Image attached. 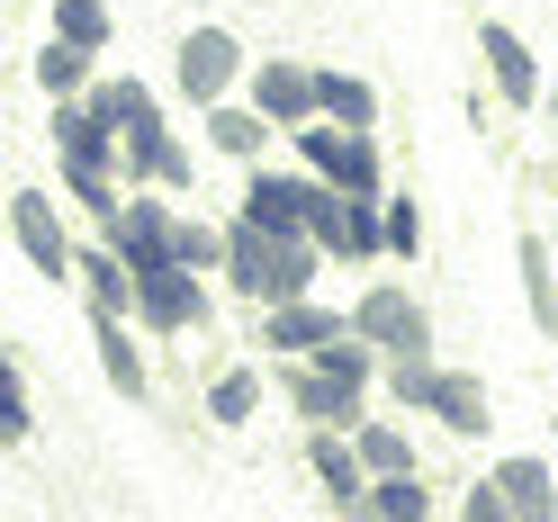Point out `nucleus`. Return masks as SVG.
<instances>
[{"label": "nucleus", "instance_id": "obj_1", "mask_svg": "<svg viewBox=\"0 0 558 522\" xmlns=\"http://www.w3.org/2000/svg\"><path fill=\"white\" fill-rule=\"evenodd\" d=\"M316 262H325L316 234H270V226H253V217L226 226V280H234V298H253V306L316 298Z\"/></svg>", "mask_w": 558, "mask_h": 522}, {"label": "nucleus", "instance_id": "obj_2", "mask_svg": "<svg viewBox=\"0 0 558 522\" xmlns=\"http://www.w3.org/2000/svg\"><path fill=\"white\" fill-rule=\"evenodd\" d=\"M289 145H298V162L316 171V181H333V190H361V198H388V162H378L369 126L306 118V126H289Z\"/></svg>", "mask_w": 558, "mask_h": 522}, {"label": "nucleus", "instance_id": "obj_3", "mask_svg": "<svg viewBox=\"0 0 558 522\" xmlns=\"http://www.w3.org/2000/svg\"><path fill=\"white\" fill-rule=\"evenodd\" d=\"M243 73H253V63H243V37H234V27H190L181 54H171V82H181V99H190L198 118L217 109V99H234Z\"/></svg>", "mask_w": 558, "mask_h": 522}, {"label": "nucleus", "instance_id": "obj_4", "mask_svg": "<svg viewBox=\"0 0 558 522\" xmlns=\"http://www.w3.org/2000/svg\"><path fill=\"white\" fill-rule=\"evenodd\" d=\"M316 198H325V181L316 171H279V162H243V198H234V217H253V226H270V234H306V217H316Z\"/></svg>", "mask_w": 558, "mask_h": 522}, {"label": "nucleus", "instance_id": "obj_5", "mask_svg": "<svg viewBox=\"0 0 558 522\" xmlns=\"http://www.w3.org/2000/svg\"><path fill=\"white\" fill-rule=\"evenodd\" d=\"M10 243H19V262L37 270L46 289L73 280V253H82V243L63 234V207H54L46 190H10Z\"/></svg>", "mask_w": 558, "mask_h": 522}, {"label": "nucleus", "instance_id": "obj_6", "mask_svg": "<svg viewBox=\"0 0 558 522\" xmlns=\"http://www.w3.org/2000/svg\"><path fill=\"white\" fill-rule=\"evenodd\" d=\"M306 234H316L333 262H378V253H388V207L361 198V190H333V181H325V198H316V217H306Z\"/></svg>", "mask_w": 558, "mask_h": 522}, {"label": "nucleus", "instance_id": "obj_7", "mask_svg": "<svg viewBox=\"0 0 558 522\" xmlns=\"http://www.w3.org/2000/svg\"><path fill=\"white\" fill-rule=\"evenodd\" d=\"M46 145H54V162H73V171H118L126 162V135L99 118L90 99H46Z\"/></svg>", "mask_w": 558, "mask_h": 522}, {"label": "nucleus", "instance_id": "obj_8", "mask_svg": "<svg viewBox=\"0 0 558 522\" xmlns=\"http://www.w3.org/2000/svg\"><path fill=\"white\" fill-rule=\"evenodd\" d=\"M253 352H279V361H306L325 352L333 333H352V306H325V298H289V306H253Z\"/></svg>", "mask_w": 558, "mask_h": 522}, {"label": "nucleus", "instance_id": "obj_9", "mask_svg": "<svg viewBox=\"0 0 558 522\" xmlns=\"http://www.w3.org/2000/svg\"><path fill=\"white\" fill-rule=\"evenodd\" d=\"M352 333L378 342V352H433V316H424V298H405L397 280H369V289H361Z\"/></svg>", "mask_w": 558, "mask_h": 522}, {"label": "nucleus", "instance_id": "obj_10", "mask_svg": "<svg viewBox=\"0 0 558 522\" xmlns=\"http://www.w3.org/2000/svg\"><path fill=\"white\" fill-rule=\"evenodd\" d=\"M135 325H145V333H198V325H207V289H198V270H181V262L135 270Z\"/></svg>", "mask_w": 558, "mask_h": 522}, {"label": "nucleus", "instance_id": "obj_11", "mask_svg": "<svg viewBox=\"0 0 558 522\" xmlns=\"http://www.w3.org/2000/svg\"><path fill=\"white\" fill-rule=\"evenodd\" d=\"M306 469H316V486L333 496L342 522H369V469H361V441H352V433L306 424Z\"/></svg>", "mask_w": 558, "mask_h": 522}, {"label": "nucleus", "instance_id": "obj_12", "mask_svg": "<svg viewBox=\"0 0 558 522\" xmlns=\"http://www.w3.org/2000/svg\"><path fill=\"white\" fill-rule=\"evenodd\" d=\"M279 388H289V414H298V424H333V433H361V424H369V388H352V378H333V369H316V361H298Z\"/></svg>", "mask_w": 558, "mask_h": 522}, {"label": "nucleus", "instance_id": "obj_13", "mask_svg": "<svg viewBox=\"0 0 558 522\" xmlns=\"http://www.w3.org/2000/svg\"><path fill=\"white\" fill-rule=\"evenodd\" d=\"M118 171H126V190H171V198H190V190H198V154H190L162 118L126 135V162H118Z\"/></svg>", "mask_w": 558, "mask_h": 522}, {"label": "nucleus", "instance_id": "obj_14", "mask_svg": "<svg viewBox=\"0 0 558 522\" xmlns=\"http://www.w3.org/2000/svg\"><path fill=\"white\" fill-rule=\"evenodd\" d=\"M477 63H486V82H496L505 109H541V99H549L541 90V54L522 46L505 19H477Z\"/></svg>", "mask_w": 558, "mask_h": 522}, {"label": "nucleus", "instance_id": "obj_15", "mask_svg": "<svg viewBox=\"0 0 558 522\" xmlns=\"http://www.w3.org/2000/svg\"><path fill=\"white\" fill-rule=\"evenodd\" d=\"M243 99L289 135V126L316 118V63H253V73H243Z\"/></svg>", "mask_w": 558, "mask_h": 522}, {"label": "nucleus", "instance_id": "obj_16", "mask_svg": "<svg viewBox=\"0 0 558 522\" xmlns=\"http://www.w3.org/2000/svg\"><path fill=\"white\" fill-rule=\"evenodd\" d=\"M90 342H99V378L126 397V405H145L154 397V369H145V342L126 333V316H109V306H90Z\"/></svg>", "mask_w": 558, "mask_h": 522}, {"label": "nucleus", "instance_id": "obj_17", "mask_svg": "<svg viewBox=\"0 0 558 522\" xmlns=\"http://www.w3.org/2000/svg\"><path fill=\"white\" fill-rule=\"evenodd\" d=\"M424 424H441V433L477 441L486 424H496V405H486V378H477V369H441V378H433V405H424Z\"/></svg>", "mask_w": 558, "mask_h": 522}, {"label": "nucleus", "instance_id": "obj_18", "mask_svg": "<svg viewBox=\"0 0 558 522\" xmlns=\"http://www.w3.org/2000/svg\"><path fill=\"white\" fill-rule=\"evenodd\" d=\"M486 477L505 486V505H513L522 522H558V477H549V460H541V450H513V460H496Z\"/></svg>", "mask_w": 558, "mask_h": 522}, {"label": "nucleus", "instance_id": "obj_19", "mask_svg": "<svg viewBox=\"0 0 558 522\" xmlns=\"http://www.w3.org/2000/svg\"><path fill=\"white\" fill-rule=\"evenodd\" d=\"M73 280L90 289V306H109V316H135V270H126V253H118L109 234L73 253Z\"/></svg>", "mask_w": 558, "mask_h": 522}, {"label": "nucleus", "instance_id": "obj_20", "mask_svg": "<svg viewBox=\"0 0 558 522\" xmlns=\"http://www.w3.org/2000/svg\"><path fill=\"white\" fill-rule=\"evenodd\" d=\"M270 135H279V126L253 109V99H217V109H207V145H217L226 162H262Z\"/></svg>", "mask_w": 558, "mask_h": 522}, {"label": "nucleus", "instance_id": "obj_21", "mask_svg": "<svg viewBox=\"0 0 558 522\" xmlns=\"http://www.w3.org/2000/svg\"><path fill=\"white\" fill-rule=\"evenodd\" d=\"M513 270H522V306H532V333L558 342V270H549V243L541 234H522L513 243Z\"/></svg>", "mask_w": 558, "mask_h": 522}, {"label": "nucleus", "instance_id": "obj_22", "mask_svg": "<svg viewBox=\"0 0 558 522\" xmlns=\"http://www.w3.org/2000/svg\"><path fill=\"white\" fill-rule=\"evenodd\" d=\"M90 82H99V54L46 27V46H37V90H46V99H82Z\"/></svg>", "mask_w": 558, "mask_h": 522}, {"label": "nucleus", "instance_id": "obj_23", "mask_svg": "<svg viewBox=\"0 0 558 522\" xmlns=\"http://www.w3.org/2000/svg\"><path fill=\"white\" fill-rule=\"evenodd\" d=\"M82 99H90V109L109 118L118 135H135V126H154V118H162V99H154L145 82H135V73H99V82H90Z\"/></svg>", "mask_w": 558, "mask_h": 522}, {"label": "nucleus", "instance_id": "obj_24", "mask_svg": "<svg viewBox=\"0 0 558 522\" xmlns=\"http://www.w3.org/2000/svg\"><path fill=\"white\" fill-rule=\"evenodd\" d=\"M316 118H333V126H378V82L316 63Z\"/></svg>", "mask_w": 558, "mask_h": 522}, {"label": "nucleus", "instance_id": "obj_25", "mask_svg": "<svg viewBox=\"0 0 558 522\" xmlns=\"http://www.w3.org/2000/svg\"><path fill=\"white\" fill-rule=\"evenodd\" d=\"M171 262L198 270V280H226V226H207L198 207H181L171 217Z\"/></svg>", "mask_w": 558, "mask_h": 522}, {"label": "nucleus", "instance_id": "obj_26", "mask_svg": "<svg viewBox=\"0 0 558 522\" xmlns=\"http://www.w3.org/2000/svg\"><path fill=\"white\" fill-rule=\"evenodd\" d=\"M369 522H433V486H424V469L369 477Z\"/></svg>", "mask_w": 558, "mask_h": 522}, {"label": "nucleus", "instance_id": "obj_27", "mask_svg": "<svg viewBox=\"0 0 558 522\" xmlns=\"http://www.w3.org/2000/svg\"><path fill=\"white\" fill-rule=\"evenodd\" d=\"M253 405H262V361H234L207 378V424H253Z\"/></svg>", "mask_w": 558, "mask_h": 522}, {"label": "nucleus", "instance_id": "obj_28", "mask_svg": "<svg viewBox=\"0 0 558 522\" xmlns=\"http://www.w3.org/2000/svg\"><path fill=\"white\" fill-rule=\"evenodd\" d=\"M54 37H73V46H90V54H109V37H118V10L109 0H54Z\"/></svg>", "mask_w": 558, "mask_h": 522}, {"label": "nucleus", "instance_id": "obj_29", "mask_svg": "<svg viewBox=\"0 0 558 522\" xmlns=\"http://www.w3.org/2000/svg\"><path fill=\"white\" fill-rule=\"evenodd\" d=\"M27 433H37V405H27V369H19L10 342H0V450H19Z\"/></svg>", "mask_w": 558, "mask_h": 522}, {"label": "nucleus", "instance_id": "obj_30", "mask_svg": "<svg viewBox=\"0 0 558 522\" xmlns=\"http://www.w3.org/2000/svg\"><path fill=\"white\" fill-rule=\"evenodd\" d=\"M352 441H361V469H369V477H397V469H424V460H414V441H405L397 424H361Z\"/></svg>", "mask_w": 558, "mask_h": 522}, {"label": "nucleus", "instance_id": "obj_31", "mask_svg": "<svg viewBox=\"0 0 558 522\" xmlns=\"http://www.w3.org/2000/svg\"><path fill=\"white\" fill-rule=\"evenodd\" d=\"M378 207H388V262H414L424 253V207L414 198H378Z\"/></svg>", "mask_w": 558, "mask_h": 522}, {"label": "nucleus", "instance_id": "obj_32", "mask_svg": "<svg viewBox=\"0 0 558 522\" xmlns=\"http://www.w3.org/2000/svg\"><path fill=\"white\" fill-rule=\"evenodd\" d=\"M460 522H522V513L505 505V486H496V477H477V486H460Z\"/></svg>", "mask_w": 558, "mask_h": 522}, {"label": "nucleus", "instance_id": "obj_33", "mask_svg": "<svg viewBox=\"0 0 558 522\" xmlns=\"http://www.w3.org/2000/svg\"><path fill=\"white\" fill-rule=\"evenodd\" d=\"M549 126H558V90H549Z\"/></svg>", "mask_w": 558, "mask_h": 522}]
</instances>
